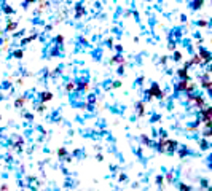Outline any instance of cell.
I'll return each mask as SVG.
<instances>
[{"label":"cell","mask_w":212,"mask_h":191,"mask_svg":"<svg viewBox=\"0 0 212 191\" xmlns=\"http://www.w3.org/2000/svg\"><path fill=\"white\" fill-rule=\"evenodd\" d=\"M51 99V94L49 92H47V94H43V100H49Z\"/></svg>","instance_id":"obj_1"}]
</instances>
